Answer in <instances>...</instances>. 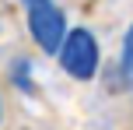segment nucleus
Segmentation results:
<instances>
[{
	"label": "nucleus",
	"mask_w": 133,
	"mask_h": 130,
	"mask_svg": "<svg viewBox=\"0 0 133 130\" xmlns=\"http://www.w3.org/2000/svg\"><path fill=\"white\" fill-rule=\"evenodd\" d=\"M119 70H123L126 88H133V25L126 28V35H123V60H119Z\"/></svg>",
	"instance_id": "3"
},
{
	"label": "nucleus",
	"mask_w": 133,
	"mask_h": 130,
	"mask_svg": "<svg viewBox=\"0 0 133 130\" xmlns=\"http://www.w3.org/2000/svg\"><path fill=\"white\" fill-rule=\"evenodd\" d=\"M56 56H60V67L70 77H77V81H91V77L98 74V63H102L98 42H95V35L88 32V28L66 32V39H63V46H60Z\"/></svg>",
	"instance_id": "1"
},
{
	"label": "nucleus",
	"mask_w": 133,
	"mask_h": 130,
	"mask_svg": "<svg viewBox=\"0 0 133 130\" xmlns=\"http://www.w3.org/2000/svg\"><path fill=\"white\" fill-rule=\"evenodd\" d=\"M28 28H32V39L39 42L42 53L56 56L66 39V18L53 0H28Z\"/></svg>",
	"instance_id": "2"
}]
</instances>
